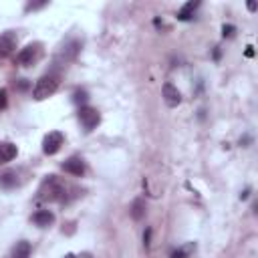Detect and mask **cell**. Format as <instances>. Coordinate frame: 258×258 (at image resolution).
Returning a JSON list of instances; mask_svg holds the SVG:
<instances>
[{
    "instance_id": "6da1fadb",
    "label": "cell",
    "mask_w": 258,
    "mask_h": 258,
    "mask_svg": "<svg viewBox=\"0 0 258 258\" xmlns=\"http://www.w3.org/2000/svg\"><path fill=\"white\" fill-rule=\"evenodd\" d=\"M67 186L63 180H59L57 176H48L43 180L41 188H39V202H59L65 198Z\"/></svg>"
},
{
    "instance_id": "7a4b0ae2",
    "label": "cell",
    "mask_w": 258,
    "mask_h": 258,
    "mask_svg": "<svg viewBox=\"0 0 258 258\" xmlns=\"http://www.w3.org/2000/svg\"><path fill=\"white\" fill-rule=\"evenodd\" d=\"M57 89H59V79L55 75H45L37 81V85H34L32 97L37 101H43V99H48L50 95H55Z\"/></svg>"
},
{
    "instance_id": "3957f363",
    "label": "cell",
    "mask_w": 258,
    "mask_h": 258,
    "mask_svg": "<svg viewBox=\"0 0 258 258\" xmlns=\"http://www.w3.org/2000/svg\"><path fill=\"white\" fill-rule=\"evenodd\" d=\"M79 121L87 131H93L99 125V121H101V115L93 107H81L79 109Z\"/></svg>"
},
{
    "instance_id": "277c9868",
    "label": "cell",
    "mask_w": 258,
    "mask_h": 258,
    "mask_svg": "<svg viewBox=\"0 0 258 258\" xmlns=\"http://www.w3.org/2000/svg\"><path fill=\"white\" fill-rule=\"evenodd\" d=\"M63 145V133L61 131H50L48 135H45L43 140V151L47 156H55Z\"/></svg>"
},
{
    "instance_id": "5b68a950",
    "label": "cell",
    "mask_w": 258,
    "mask_h": 258,
    "mask_svg": "<svg viewBox=\"0 0 258 258\" xmlns=\"http://www.w3.org/2000/svg\"><path fill=\"white\" fill-rule=\"evenodd\" d=\"M41 59V45H28L19 53V65L23 67H32Z\"/></svg>"
},
{
    "instance_id": "8992f818",
    "label": "cell",
    "mask_w": 258,
    "mask_h": 258,
    "mask_svg": "<svg viewBox=\"0 0 258 258\" xmlns=\"http://www.w3.org/2000/svg\"><path fill=\"white\" fill-rule=\"evenodd\" d=\"M164 101L167 107H178L182 103V93L178 91L176 85H171V83L164 85Z\"/></svg>"
},
{
    "instance_id": "52a82bcc",
    "label": "cell",
    "mask_w": 258,
    "mask_h": 258,
    "mask_svg": "<svg viewBox=\"0 0 258 258\" xmlns=\"http://www.w3.org/2000/svg\"><path fill=\"white\" fill-rule=\"evenodd\" d=\"M14 48H16V34L10 30L0 34V57H8Z\"/></svg>"
},
{
    "instance_id": "ba28073f",
    "label": "cell",
    "mask_w": 258,
    "mask_h": 258,
    "mask_svg": "<svg viewBox=\"0 0 258 258\" xmlns=\"http://www.w3.org/2000/svg\"><path fill=\"white\" fill-rule=\"evenodd\" d=\"M63 169L67 171V174L81 178V176L85 174V164H83L81 158H71V160H67V162L63 164Z\"/></svg>"
},
{
    "instance_id": "9c48e42d",
    "label": "cell",
    "mask_w": 258,
    "mask_h": 258,
    "mask_svg": "<svg viewBox=\"0 0 258 258\" xmlns=\"http://www.w3.org/2000/svg\"><path fill=\"white\" fill-rule=\"evenodd\" d=\"M32 222L37 226H41V228H47V226H50L55 222V214L48 212V210H41V212H37L32 216Z\"/></svg>"
},
{
    "instance_id": "30bf717a",
    "label": "cell",
    "mask_w": 258,
    "mask_h": 258,
    "mask_svg": "<svg viewBox=\"0 0 258 258\" xmlns=\"http://www.w3.org/2000/svg\"><path fill=\"white\" fill-rule=\"evenodd\" d=\"M16 153H19V149H16L14 143H0V164H8L16 158Z\"/></svg>"
},
{
    "instance_id": "8fae6325",
    "label": "cell",
    "mask_w": 258,
    "mask_h": 258,
    "mask_svg": "<svg viewBox=\"0 0 258 258\" xmlns=\"http://www.w3.org/2000/svg\"><path fill=\"white\" fill-rule=\"evenodd\" d=\"M198 6H200V2H194V0H192V2H186L182 6V10L178 12V19L180 21H190L192 16H194V12L198 10Z\"/></svg>"
},
{
    "instance_id": "7c38bea8",
    "label": "cell",
    "mask_w": 258,
    "mask_h": 258,
    "mask_svg": "<svg viewBox=\"0 0 258 258\" xmlns=\"http://www.w3.org/2000/svg\"><path fill=\"white\" fill-rule=\"evenodd\" d=\"M145 210H147L145 200L137 198V200L131 204V218H133V220H141V218L145 216Z\"/></svg>"
},
{
    "instance_id": "4fadbf2b",
    "label": "cell",
    "mask_w": 258,
    "mask_h": 258,
    "mask_svg": "<svg viewBox=\"0 0 258 258\" xmlns=\"http://www.w3.org/2000/svg\"><path fill=\"white\" fill-rule=\"evenodd\" d=\"M28 256H30V244L26 240L16 242V246L12 248V258H28Z\"/></svg>"
},
{
    "instance_id": "5bb4252c",
    "label": "cell",
    "mask_w": 258,
    "mask_h": 258,
    "mask_svg": "<svg viewBox=\"0 0 258 258\" xmlns=\"http://www.w3.org/2000/svg\"><path fill=\"white\" fill-rule=\"evenodd\" d=\"M16 174L14 171H6V174H2L0 176V186H4V188H12V186H16Z\"/></svg>"
},
{
    "instance_id": "9a60e30c",
    "label": "cell",
    "mask_w": 258,
    "mask_h": 258,
    "mask_svg": "<svg viewBox=\"0 0 258 258\" xmlns=\"http://www.w3.org/2000/svg\"><path fill=\"white\" fill-rule=\"evenodd\" d=\"M194 248H196L194 244H186V246H182V248L174 250V254H171V258H186V256L190 254V252H192Z\"/></svg>"
},
{
    "instance_id": "2e32d148",
    "label": "cell",
    "mask_w": 258,
    "mask_h": 258,
    "mask_svg": "<svg viewBox=\"0 0 258 258\" xmlns=\"http://www.w3.org/2000/svg\"><path fill=\"white\" fill-rule=\"evenodd\" d=\"M234 32H236V28L232 26V24H224V26H222V34H224V37H234Z\"/></svg>"
},
{
    "instance_id": "e0dca14e",
    "label": "cell",
    "mask_w": 258,
    "mask_h": 258,
    "mask_svg": "<svg viewBox=\"0 0 258 258\" xmlns=\"http://www.w3.org/2000/svg\"><path fill=\"white\" fill-rule=\"evenodd\" d=\"M73 101L75 103H85V101H87V91H77L75 97H73Z\"/></svg>"
},
{
    "instance_id": "ac0fdd59",
    "label": "cell",
    "mask_w": 258,
    "mask_h": 258,
    "mask_svg": "<svg viewBox=\"0 0 258 258\" xmlns=\"http://www.w3.org/2000/svg\"><path fill=\"white\" fill-rule=\"evenodd\" d=\"M6 101H8V97H6V89H0V109H4V107H6Z\"/></svg>"
},
{
    "instance_id": "d6986e66",
    "label": "cell",
    "mask_w": 258,
    "mask_h": 258,
    "mask_svg": "<svg viewBox=\"0 0 258 258\" xmlns=\"http://www.w3.org/2000/svg\"><path fill=\"white\" fill-rule=\"evenodd\" d=\"M149 238H151V230L147 228L145 234H143V244H145V246H149Z\"/></svg>"
},
{
    "instance_id": "ffe728a7",
    "label": "cell",
    "mask_w": 258,
    "mask_h": 258,
    "mask_svg": "<svg viewBox=\"0 0 258 258\" xmlns=\"http://www.w3.org/2000/svg\"><path fill=\"white\" fill-rule=\"evenodd\" d=\"M246 57H254V50H252V47H246Z\"/></svg>"
},
{
    "instance_id": "44dd1931",
    "label": "cell",
    "mask_w": 258,
    "mask_h": 258,
    "mask_svg": "<svg viewBox=\"0 0 258 258\" xmlns=\"http://www.w3.org/2000/svg\"><path fill=\"white\" fill-rule=\"evenodd\" d=\"M248 10L254 12V10H256V4H254V2H248Z\"/></svg>"
},
{
    "instance_id": "7402d4cb",
    "label": "cell",
    "mask_w": 258,
    "mask_h": 258,
    "mask_svg": "<svg viewBox=\"0 0 258 258\" xmlns=\"http://www.w3.org/2000/svg\"><path fill=\"white\" fill-rule=\"evenodd\" d=\"M65 258H75V256H73V254H67V256H65Z\"/></svg>"
}]
</instances>
